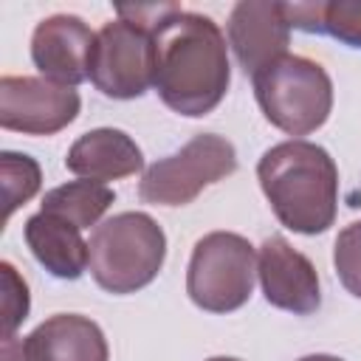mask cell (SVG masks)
<instances>
[{
	"mask_svg": "<svg viewBox=\"0 0 361 361\" xmlns=\"http://www.w3.org/2000/svg\"><path fill=\"white\" fill-rule=\"evenodd\" d=\"M231 82L226 37L206 14L180 11L155 34V90L180 116L212 113Z\"/></svg>",
	"mask_w": 361,
	"mask_h": 361,
	"instance_id": "cell-1",
	"label": "cell"
},
{
	"mask_svg": "<svg viewBox=\"0 0 361 361\" xmlns=\"http://www.w3.org/2000/svg\"><path fill=\"white\" fill-rule=\"evenodd\" d=\"M259 186L279 223L299 234H322L336 220L338 169L310 141H282L257 164Z\"/></svg>",
	"mask_w": 361,
	"mask_h": 361,
	"instance_id": "cell-2",
	"label": "cell"
},
{
	"mask_svg": "<svg viewBox=\"0 0 361 361\" xmlns=\"http://www.w3.org/2000/svg\"><path fill=\"white\" fill-rule=\"evenodd\" d=\"M166 257L164 228L144 212H121L96 226L87 243V265L107 293H135L147 288Z\"/></svg>",
	"mask_w": 361,
	"mask_h": 361,
	"instance_id": "cell-3",
	"label": "cell"
},
{
	"mask_svg": "<svg viewBox=\"0 0 361 361\" xmlns=\"http://www.w3.org/2000/svg\"><path fill=\"white\" fill-rule=\"evenodd\" d=\"M251 79L265 118L282 133L307 135L327 121L333 107V82L319 62L285 54Z\"/></svg>",
	"mask_w": 361,
	"mask_h": 361,
	"instance_id": "cell-4",
	"label": "cell"
},
{
	"mask_svg": "<svg viewBox=\"0 0 361 361\" xmlns=\"http://www.w3.org/2000/svg\"><path fill=\"white\" fill-rule=\"evenodd\" d=\"M257 276L254 245L234 231H212L195 243L186 293L209 313H231L251 299Z\"/></svg>",
	"mask_w": 361,
	"mask_h": 361,
	"instance_id": "cell-5",
	"label": "cell"
},
{
	"mask_svg": "<svg viewBox=\"0 0 361 361\" xmlns=\"http://www.w3.org/2000/svg\"><path fill=\"white\" fill-rule=\"evenodd\" d=\"M237 169V152L231 141L214 133H200L178 152L155 161L141 183L138 195L152 206H186L206 186L223 180Z\"/></svg>",
	"mask_w": 361,
	"mask_h": 361,
	"instance_id": "cell-6",
	"label": "cell"
},
{
	"mask_svg": "<svg viewBox=\"0 0 361 361\" xmlns=\"http://www.w3.org/2000/svg\"><path fill=\"white\" fill-rule=\"evenodd\" d=\"M87 79L110 99H135L155 85V34L113 20L96 31Z\"/></svg>",
	"mask_w": 361,
	"mask_h": 361,
	"instance_id": "cell-7",
	"label": "cell"
},
{
	"mask_svg": "<svg viewBox=\"0 0 361 361\" xmlns=\"http://www.w3.org/2000/svg\"><path fill=\"white\" fill-rule=\"evenodd\" d=\"M79 116V93L45 76L0 79V124L28 135H51Z\"/></svg>",
	"mask_w": 361,
	"mask_h": 361,
	"instance_id": "cell-8",
	"label": "cell"
},
{
	"mask_svg": "<svg viewBox=\"0 0 361 361\" xmlns=\"http://www.w3.org/2000/svg\"><path fill=\"white\" fill-rule=\"evenodd\" d=\"M257 276L268 305L279 310H290L296 316H307L322 305L319 276L313 262L290 248V243L279 234L268 237L257 254Z\"/></svg>",
	"mask_w": 361,
	"mask_h": 361,
	"instance_id": "cell-9",
	"label": "cell"
},
{
	"mask_svg": "<svg viewBox=\"0 0 361 361\" xmlns=\"http://www.w3.org/2000/svg\"><path fill=\"white\" fill-rule=\"evenodd\" d=\"M290 23L285 17V3L243 0L228 17V45L248 76L288 54Z\"/></svg>",
	"mask_w": 361,
	"mask_h": 361,
	"instance_id": "cell-10",
	"label": "cell"
},
{
	"mask_svg": "<svg viewBox=\"0 0 361 361\" xmlns=\"http://www.w3.org/2000/svg\"><path fill=\"white\" fill-rule=\"evenodd\" d=\"M96 34L73 14H54L34 28L31 59L39 73L56 85L76 87L87 79Z\"/></svg>",
	"mask_w": 361,
	"mask_h": 361,
	"instance_id": "cell-11",
	"label": "cell"
},
{
	"mask_svg": "<svg viewBox=\"0 0 361 361\" xmlns=\"http://www.w3.org/2000/svg\"><path fill=\"white\" fill-rule=\"evenodd\" d=\"M25 361H107V341L96 322L56 313L23 338Z\"/></svg>",
	"mask_w": 361,
	"mask_h": 361,
	"instance_id": "cell-12",
	"label": "cell"
},
{
	"mask_svg": "<svg viewBox=\"0 0 361 361\" xmlns=\"http://www.w3.org/2000/svg\"><path fill=\"white\" fill-rule=\"evenodd\" d=\"M65 166L87 180L104 183V180L135 175L144 166V155L127 133L113 127H99L73 141V147L68 149Z\"/></svg>",
	"mask_w": 361,
	"mask_h": 361,
	"instance_id": "cell-13",
	"label": "cell"
},
{
	"mask_svg": "<svg viewBox=\"0 0 361 361\" xmlns=\"http://www.w3.org/2000/svg\"><path fill=\"white\" fill-rule=\"evenodd\" d=\"M79 231L73 223L39 209L25 223V243L45 271L59 279H76L87 268V243Z\"/></svg>",
	"mask_w": 361,
	"mask_h": 361,
	"instance_id": "cell-14",
	"label": "cell"
},
{
	"mask_svg": "<svg viewBox=\"0 0 361 361\" xmlns=\"http://www.w3.org/2000/svg\"><path fill=\"white\" fill-rule=\"evenodd\" d=\"M113 200H116V195L110 186L82 178V180H71L65 186L45 192L42 212H51V214L73 223L76 228H87L110 209Z\"/></svg>",
	"mask_w": 361,
	"mask_h": 361,
	"instance_id": "cell-15",
	"label": "cell"
},
{
	"mask_svg": "<svg viewBox=\"0 0 361 361\" xmlns=\"http://www.w3.org/2000/svg\"><path fill=\"white\" fill-rule=\"evenodd\" d=\"M0 175H3V206H6L3 220H8L17 206H23L25 200H31L39 192L42 172L31 155L3 152L0 155Z\"/></svg>",
	"mask_w": 361,
	"mask_h": 361,
	"instance_id": "cell-16",
	"label": "cell"
},
{
	"mask_svg": "<svg viewBox=\"0 0 361 361\" xmlns=\"http://www.w3.org/2000/svg\"><path fill=\"white\" fill-rule=\"evenodd\" d=\"M333 265L341 279V285L361 299V220L341 228L333 248Z\"/></svg>",
	"mask_w": 361,
	"mask_h": 361,
	"instance_id": "cell-17",
	"label": "cell"
},
{
	"mask_svg": "<svg viewBox=\"0 0 361 361\" xmlns=\"http://www.w3.org/2000/svg\"><path fill=\"white\" fill-rule=\"evenodd\" d=\"M3 274V338H14V330L28 316V285L11 262L0 265Z\"/></svg>",
	"mask_w": 361,
	"mask_h": 361,
	"instance_id": "cell-18",
	"label": "cell"
},
{
	"mask_svg": "<svg viewBox=\"0 0 361 361\" xmlns=\"http://www.w3.org/2000/svg\"><path fill=\"white\" fill-rule=\"evenodd\" d=\"M324 31L353 48H361V0H330L324 6Z\"/></svg>",
	"mask_w": 361,
	"mask_h": 361,
	"instance_id": "cell-19",
	"label": "cell"
},
{
	"mask_svg": "<svg viewBox=\"0 0 361 361\" xmlns=\"http://www.w3.org/2000/svg\"><path fill=\"white\" fill-rule=\"evenodd\" d=\"M180 11H183V8H180L178 3H135V6L118 3V6H116L118 20L133 23V25L149 31V34H158V31H161L175 14H180Z\"/></svg>",
	"mask_w": 361,
	"mask_h": 361,
	"instance_id": "cell-20",
	"label": "cell"
},
{
	"mask_svg": "<svg viewBox=\"0 0 361 361\" xmlns=\"http://www.w3.org/2000/svg\"><path fill=\"white\" fill-rule=\"evenodd\" d=\"M324 6L327 3H285V17L290 28L322 34L324 31Z\"/></svg>",
	"mask_w": 361,
	"mask_h": 361,
	"instance_id": "cell-21",
	"label": "cell"
},
{
	"mask_svg": "<svg viewBox=\"0 0 361 361\" xmlns=\"http://www.w3.org/2000/svg\"><path fill=\"white\" fill-rule=\"evenodd\" d=\"M3 361H25V355H23V341H17V338H3Z\"/></svg>",
	"mask_w": 361,
	"mask_h": 361,
	"instance_id": "cell-22",
	"label": "cell"
},
{
	"mask_svg": "<svg viewBox=\"0 0 361 361\" xmlns=\"http://www.w3.org/2000/svg\"><path fill=\"white\" fill-rule=\"evenodd\" d=\"M299 361H344V358H336V355H305Z\"/></svg>",
	"mask_w": 361,
	"mask_h": 361,
	"instance_id": "cell-23",
	"label": "cell"
},
{
	"mask_svg": "<svg viewBox=\"0 0 361 361\" xmlns=\"http://www.w3.org/2000/svg\"><path fill=\"white\" fill-rule=\"evenodd\" d=\"M209 361H240V358H228V355H217V358H209Z\"/></svg>",
	"mask_w": 361,
	"mask_h": 361,
	"instance_id": "cell-24",
	"label": "cell"
}]
</instances>
